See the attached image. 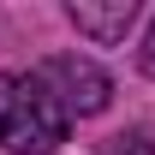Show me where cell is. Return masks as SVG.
I'll list each match as a JSON object with an SVG mask.
<instances>
[{"label":"cell","mask_w":155,"mask_h":155,"mask_svg":"<svg viewBox=\"0 0 155 155\" xmlns=\"http://www.w3.org/2000/svg\"><path fill=\"white\" fill-rule=\"evenodd\" d=\"M66 107L42 84V72H0V149L12 155H54L66 143Z\"/></svg>","instance_id":"1"},{"label":"cell","mask_w":155,"mask_h":155,"mask_svg":"<svg viewBox=\"0 0 155 155\" xmlns=\"http://www.w3.org/2000/svg\"><path fill=\"white\" fill-rule=\"evenodd\" d=\"M143 60H149V72H155V24H149V48H143Z\"/></svg>","instance_id":"5"},{"label":"cell","mask_w":155,"mask_h":155,"mask_svg":"<svg viewBox=\"0 0 155 155\" xmlns=\"http://www.w3.org/2000/svg\"><path fill=\"white\" fill-rule=\"evenodd\" d=\"M42 84L60 96L66 119L72 114H101V107L114 101V78L101 72L96 60H84V54H54L48 66H42Z\"/></svg>","instance_id":"2"},{"label":"cell","mask_w":155,"mask_h":155,"mask_svg":"<svg viewBox=\"0 0 155 155\" xmlns=\"http://www.w3.org/2000/svg\"><path fill=\"white\" fill-rule=\"evenodd\" d=\"M66 12H72V24H78L90 42H119L125 30H131V18H137V0H107V6H96V0H72Z\"/></svg>","instance_id":"3"},{"label":"cell","mask_w":155,"mask_h":155,"mask_svg":"<svg viewBox=\"0 0 155 155\" xmlns=\"http://www.w3.org/2000/svg\"><path fill=\"white\" fill-rule=\"evenodd\" d=\"M101 155H155V143H149V131H119V137H107Z\"/></svg>","instance_id":"4"}]
</instances>
